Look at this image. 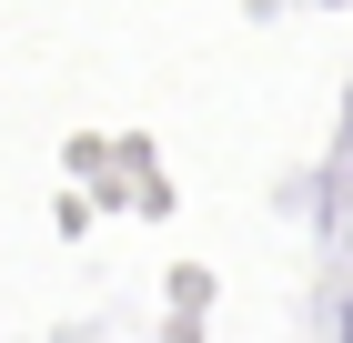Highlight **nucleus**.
I'll list each match as a JSON object with an SVG mask.
<instances>
[{
    "label": "nucleus",
    "instance_id": "1",
    "mask_svg": "<svg viewBox=\"0 0 353 343\" xmlns=\"http://www.w3.org/2000/svg\"><path fill=\"white\" fill-rule=\"evenodd\" d=\"M343 343H353V323H343Z\"/></svg>",
    "mask_w": 353,
    "mask_h": 343
}]
</instances>
